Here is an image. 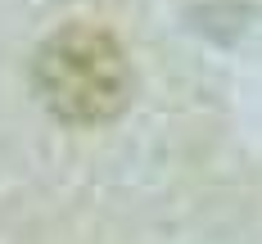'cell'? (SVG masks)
Wrapping results in <instances>:
<instances>
[{"instance_id":"1","label":"cell","mask_w":262,"mask_h":244,"mask_svg":"<svg viewBox=\"0 0 262 244\" xmlns=\"http://www.w3.org/2000/svg\"><path fill=\"white\" fill-rule=\"evenodd\" d=\"M32 86L54 118L95 127L131 104V59L113 32L68 23L41 41L32 59Z\"/></svg>"}]
</instances>
